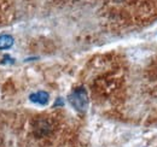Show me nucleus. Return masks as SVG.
<instances>
[{
	"instance_id": "1",
	"label": "nucleus",
	"mask_w": 157,
	"mask_h": 147,
	"mask_svg": "<svg viewBox=\"0 0 157 147\" xmlns=\"http://www.w3.org/2000/svg\"><path fill=\"white\" fill-rule=\"evenodd\" d=\"M68 100H69L70 105L78 112H85L88 106V95L83 87L75 88L69 94Z\"/></svg>"
},
{
	"instance_id": "2",
	"label": "nucleus",
	"mask_w": 157,
	"mask_h": 147,
	"mask_svg": "<svg viewBox=\"0 0 157 147\" xmlns=\"http://www.w3.org/2000/svg\"><path fill=\"white\" fill-rule=\"evenodd\" d=\"M29 99L30 101H33L34 104H38V105H46L50 100V95L48 93L45 92V91H39V92L32 93L29 95Z\"/></svg>"
},
{
	"instance_id": "3",
	"label": "nucleus",
	"mask_w": 157,
	"mask_h": 147,
	"mask_svg": "<svg viewBox=\"0 0 157 147\" xmlns=\"http://www.w3.org/2000/svg\"><path fill=\"white\" fill-rule=\"evenodd\" d=\"M13 36L10 34H2L0 35V51L2 50H9L13 46Z\"/></svg>"
},
{
	"instance_id": "4",
	"label": "nucleus",
	"mask_w": 157,
	"mask_h": 147,
	"mask_svg": "<svg viewBox=\"0 0 157 147\" xmlns=\"http://www.w3.org/2000/svg\"><path fill=\"white\" fill-rule=\"evenodd\" d=\"M47 130H50V126L47 124V122L41 121L36 124V133L39 135H45L47 133Z\"/></svg>"
},
{
	"instance_id": "5",
	"label": "nucleus",
	"mask_w": 157,
	"mask_h": 147,
	"mask_svg": "<svg viewBox=\"0 0 157 147\" xmlns=\"http://www.w3.org/2000/svg\"><path fill=\"white\" fill-rule=\"evenodd\" d=\"M2 64H7V63H10V64H12V63H15V59L13 58H11L10 55H5L4 58H2V62H1Z\"/></svg>"
},
{
	"instance_id": "6",
	"label": "nucleus",
	"mask_w": 157,
	"mask_h": 147,
	"mask_svg": "<svg viewBox=\"0 0 157 147\" xmlns=\"http://www.w3.org/2000/svg\"><path fill=\"white\" fill-rule=\"evenodd\" d=\"M58 105H63V100L60 98L57 99V103H55V106H58Z\"/></svg>"
}]
</instances>
